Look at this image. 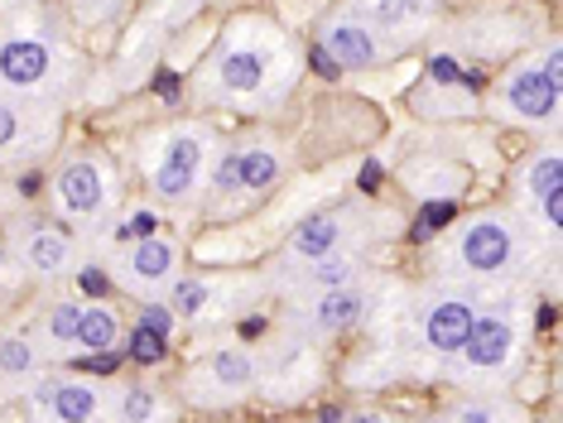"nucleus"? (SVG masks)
<instances>
[{
	"label": "nucleus",
	"instance_id": "obj_40",
	"mask_svg": "<svg viewBox=\"0 0 563 423\" xmlns=\"http://www.w3.org/2000/svg\"><path fill=\"white\" fill-rule=\"evenodd\" d=\"M342 423H390L386 414H371V409H366V414H352V419H342Z\"/></svg>",
	"mask_w": 563,
	"mask_h": 423
},
{
	"label": "nucleus",
	"instance_id": "obj_38",
	"mask_svg": "<svg viewBox=\"0 0 563 423\" xmlns=\"http://www.w3.org/2000/svg\"><path fill=\"white\" fill-rule=\"evenodd\" d=\"M15 275V255H10V246H0V285Z\"/></svg>",
	"mask_w": 563,
	"mask_h": 423
},
{
	"label": "nucleus",
	"instance_id": "obj_8",
	"mask_svg": "<svg viewBox=\"0 0 563 423\" xmlns=\"http://www.w3.org/2000/svg\"><path fill=\"white\" fill-rule=\"evenodd\" d=\"M457 356H463L467 370H477V376L506 370L510 356H516V318H510L506 308H496V313H477Z\"/></svg>",
	"mask_w": 563,
	"mask_h": 423
},
{
	"label": "nucleus",
	"instance_id": "obj_27",
	"mask_svg": "<svg viewBox=\"0 0 563 423\" xmlns=\"http://www.w3.org/2000/svg\"><path fill=\"white\" fill-rule=\"evenodd\" d=\"M453 216H457V202L453 198H429L424 208H419L415 236H429V231H439V226H453Z\"/></svg>",
	"mask_w": 563,
	"mask_h": 423
},
{
	"label": "nucleus",
	"instance_id": "obj_3",
	"mask_svg": "<svg viewBox=\"0 0 563 423\" xmlns=\"http://www.w3.org/2000/svg\"><path fill=\"white\" fill-rule=\"evenodd\" d=\"M492 111L516 125H554L559 121V87L549 82L534 63H520L492 92Z\"/></svg>",
	"mask_w": 563,
	"mask_h": 423
},
{
	"label": "nucleus",
	"instance_id": "obj_10",
	"mask_svg": "<svg viewBox=\"0 0 563 423\" xmlns=\"http://www.w3.org/2000/svg\"><path fill=\"white\" fill-rule=\"evenodd\" d=\"M318 48L338 63L342 73H362V68H376L380 63V38L376 30L362 20V15H332L323 24V34H318Z\"/></svg>",
	"mask_w": 563,
	"mask_h": 423
},
{
	"label": "nucleus",
	"instance_id": "obj_20",
	"mask_svg": "<svg viewBox=\"0 0 563 423\" xmlns=\"http://www.w3.org/2000/svg\"><path fill=\"white\" fill-rule=\"evenodd\" d=\"M208 376H212L217 390L241 394V390H251V385H255V361L246 352H217L208 361Z\"/></svg>",
	"mask_w": 563,
	"mask_h": 423
},
{
	"label": "nucleus",
	"instance_id": "obj_11",
	"mask_svg": "<svg viewBox=\"0 0 563 423\" xmlns=\"http://www.w3.org/2000/svg\"><path fill=\"white\" fill-rule=\"evenodd\" d=\"M472 318H477V308H472L467 293H443V299H433L424 308V318H419V337L433 356H457L472 332Z\"/></svg>",
	"mask_w": 563,
	"mask_h": 423
},
{
	"label": "nucleus",
	"instance_id": "obj_23",
	"mask_svg": "<svg viewBox=\"0 0 563 423\" xmlns=\"http://www.w3.org/2000/svg\"><path fill=\"white\" fill-rule=\"evenodd\" d=\"M208 299H212V289H208V279H198V275H178L169 285L174 318H198L202 308H208Z\"/></svg>",
	"mask_w": 563,
	"mask_h": 423
},
{
	"label": "nucleus",
	"instance_id": "obj_14",
	"mask_svg": "<svg viewBox=\"0 0 563 423\" xmlns=\"http://www.w3.org/2000/svg\"><path fill=\"white\" fill-rule=\"evenodd\" d=\"M366 289L362 285H338V289H323L313 303V327L318 332H352L356 323L366 318Z\"/></svg>",
	"mask_w": 563,
	"mask_h": 423
},
{
	"label": "nucleus",
	"instance_id": "obj_34",
	"mask_svg": "<svg viewBox=\"0 0 563 423\" xmlns=\"http://www.w3.org/2000/svg\"><path fill=\"white\" fill-rule=\"evenodd\" d=\"M309 68H313L318 77H328V82H338V77H342V68H338V63H332V58H328V54H323V48H318V44L309 48Z\"/></svg>",
	"mask_w": 563,
	"mask_h": 423
},
{
	"label": "nucleus",
	"instance_id": "obj_26",
	"mask_svg": "<svg viewBox=\"0 0 563 423\" xmlns=\"http://www.w3.org/2000/svg\"><path fill=\"white\" fill-rule=\"evenodd\" d=\"M164 356H169V342L155 337V332H145V327H131V361L135 366H159Z\"/></svg>",
	"mask_w": 563,
	"mask_h": 423
},
{
	"label": "nucleus",
	"instance_id": "obj_9",
	"mask_svg": "<svg viewBox=\"0 0 563 423\" xmlns=\"http://www.w3.org/2000/svg\"><path fill=\"white\" fill-rule=\"evenodd\" d=\"M101 385L92 380H44L40 394H34V419L40 423H97L101 419Z\"/></svg>",
	"mask_w": 563,
	"mask_h": 423
},
{
	"label": "nucleus",
	"instance_id": "obj_30",
	"mask_svg": "<svg viewBox=\"0 0 563 423\" xmlns=\"http://www.w3.org/2000/svg\"><path fill=\"white\" fill-rule=\"evenodd\" d=\"M68 366L87 370V376H117V370H121V356H117V352H87L82 361H68Z\"/></svg>",
	"mask_w": 563,
	"mask_h": 423
},
{
	"label": "nucleus",
	"instance_id": "obj_29",
	"mask_svg": "<svg viewBox=\"0 0 563 423\" xmlns=\"http://www.w3.org/2000/svg\"><path fill=\"white\" fill-rule=\"evenodd\" d=\"M212 192H222V198L241 192V178H236V149H232V154H222V159L212 164Z\"/></svg>",
	"mask_w": 563,
	"mask_h": 423
},
{
	"label": "nucleus",
	"instance_id": "obj_37",
	"mask_svg": "<svg viewBox=\"0 0 563 423\" xmlns=\"http://www.w3.org/2000/svg\"><path fill=\"white\" fill-rule=\"evenodd\" d=\"M131 231H135V241H140V236H155V216H150V212H135V216H131Z\"/></svg>",
	"mask_w": 563,
	"mask_h": 423
},
{
	"label": "nucleus",
	"instance_id": "obj_32",
	"mask_svg": "<svg viewBox=\"0 0 563 423\" xmlns=\"http://www.w3.org/2000/svg\"><path fill=\"white\" fill-rule=\"evenodd\" d=\"M540 216H544V226L559 236V226H563V188L549 192V198H540Z\"/></svg>",
	"mask_w": 563,
	"mask_h": 423
},
{
	"label": "nucleus",
	"instance_id": "obj_41",
	"mask_svg": "<svg viewBox=\"0 0 563 423\" xmlns=\"http://www.w3.org/2000/svg\"><path fill=\"white\" fill-rule=\"evenodd\" d=\"M318 423H342V409H332V404H323V409H318Z\"/></svg>",
	"mask_w": 563,
	"mask_h": 423
},
{
	"label": "nucleus",
	"instance_id": "obj_12",
	"mask_svg": "<svg viewBox=\"0 0 563 423\" xmlns=\"http://www.w3.org/2000/svg\"><path fill=\"white\" fill-rule=\"evenodd\" d=\"M271 68H275V54L265 44H232L222 48L212 63V87L222 97H246V92H261L271 82Z\"/></svg>",
	"mask_w": 563,
	"mask_h": 423
},
{
	"label": "nucleus",
	"instance_id": "obj_18",
	"mask_svg": "<svg viewBox=\"0 0 563 423\" xmlns=\"http://www.w3.org/2000/svg\"><path fill=\"white\" fill-rule=\"evenodd\" d=\"M279 174H285V164H279L275 149H241L236 154V178H241V192H265L279 183Z\"/></svg>",
	"mask_w": 563,
	"mask_h": 423
},
{
	"label": "nucleus",
	"instance_id": "obj_2",
	"mask_svg": "<svg viewBox=\"0 0 563 423\" xmlns=\"http://www.w3.org/2000/svg\"><path fill=\"white\" fill-rule=\"evenodd\" d=\"M202 149H208V131H194V125L169 131L159 140L155 164H150V188L169 202L194 198V188L202 178Z\"/></svg>",
	"mask_w": 563,
	"mask_h": 423
},
{
	"label": "nucleus",
	"instance_id": "obj_19",
	"mask_svg": "<svg viewBox=\"0 0 563 423\" xmlns=\"http://www.w3.org/2000/svg\"><path fill=\"white\" fill-rule=\"evenodd\" d=\"M30 140H34V111L24 107V101L0 97V159H5V154H20Z\"/></svg>",
	"mask_w": 563,
	"mask_h": 423
},
{
	"label": "nucleus",
	"instance_id": "obj_7",
	"mask_svg": "<svg viewBox=\"0 0 563 423\" xmlns=\"http://www.w3.org/2000/svg\"><path fill=\"white\" fill-rule=\"evenodd\" d=\"M10 255H15V265L30 269V275L54 279L73 265V241L48 222H15L10 226Z\"/></svg>",
	"mask_w": 563,
	"mask_h": 423
},
{
	"label": "nucleus",
	"instance_id": "obj_5",
	"mask_svg": "<svg viewBox=\"0 0 563 423\" xmlns=\"http://www.w3.org/2000/svg\"><path fill=\"white\" fill-rule=\"evenodd\" d=\"M48 192H54V208L63 216H97L111 202V169L92 154H73L54 169Z\"/></svg>",
	"mask_w": 563,
	"mask_h": 423
},
{
	"label": "nucleus",
	"instance_id": "obj_25",
	"mask_svg": "<svg viewBox=\"0 0 563 423\" xmlns=\"http://www.w3.org/2000/svg\"><path fill=\"white\" fill-rule=\"evenodd\" d=\"M313 285L323 289H338V285H356V260H347V255H323V260H313Z\"/></svg>",
	"mask_w": 563,
	"mask_h": 423
},
{
	"label": "nucleus",
	"instance_id": "obj_4",
	"mask_svg": "<svg viewBox=\"0 0 563 423\" xmlns=\"http://www.w3.org/2000/svg\"><path fill=\"white\" fill-rule=\"evenodd\" d=\"M58 48L44 34H0V92H48Z\"/></svg>",
	"mask_w": 563,
	"mask_h": 423
},
{
	"label": "nucleus",
	"instance_id": "obj_42",
	"mask_svg": "<svg viewBox=\"0 0 563 423\" xmlns=\"http://www.w3.org/2000/svg\"><path fill=\"white\" fill-rule=\"evenodd\" d=\"M40 183H44L40 174H24V178H20V192H40Z\"/></svg>",
	"mask_w": 563,
	"mask_h": 423
},
{
	"label": "nucleus",
	"instance_id": "obj_31",
	"mask_svg": "<svg viewBox=\"0 0 563 423\" xmlns=\"http://www.w3.org/2000/svg\"><path fill=\"white\" fill-rule=\"evenodd\" d=\"M453 423H501V409L496 404H463Z\"/></svg>",
	"mask_w": 563,
	"mask_h": 423
},
{
	"label": "nucleus",
	"instance_id": "obj_6",
	"mask_svg": "<svg viewBox=\"0 0 563 423\" xmlns=\"http://www.w3.org/2000/svg\"><path fill=\"white\" fill-rule=\"evenodd\" d=\"M178 269V251L164 236H140L117 255V285L125 293H155L159 285H169Z\"/></svg>",
	"mask_w": 563,
	"mask_h": 423
},
{
	"label": "nucleus",
	"instance_id": "obj_39",
	"mask_svg": "<svg viewBox=\"0 0 563 423\" xmlns=\"http://www.w3.org/2000/svg\"><path fill=\"white\" fill-rule=\"evenodd\" d=\"M265 332V318H246V323H241V337H261Z\"/></svg>",
	"mask_w": 563,
	"mask_h": 423
},
{
	"label": "nucleus",
	"instance_id": "obj_15",
	"mask_svg": "<svg viewBox=\"0 0 563 423\" xmlns=\"http://www.w3.org/2000/svg\"><path fill=\"white\" fill-rule=\"evenodd\" d=\"M366 15L386 34H415L433 15V0H366Z\"/></svg>",
	"mask_w": 563,
	"mask_h": 423
},
{
	"label": "nucleus",
	"instance_id": "obj_22",
	"mask_svg": "<svg viewBox=\"0 0 563 423\" xmlns=\"http://www.w3.org/2000/svg\"><path fill=\"white\" fill-rule=\"evenodd\" d=\"M117 419L121 423H159L164 419V404H159L155 390H145V385H125L121 404H117Z\"/></svg>",
	"mask_w": 563,
	"mask_h": 423
},
{
	"label": "nucleus",
	"instance_id": "obj_36",
	"mask_svg": "<svg viewBox=\"0 0 563 423\" xmlns=\"http://www.w3.org/2000/svg\"><path fill=\"white\" fill-rule=\"evenodd\" d=\"M380 178H386V169H380L376 159H366L362 164V188H380Z\"/></svg>",
	"mask_w": 563,
	"mask_h": 423
},
{
	"label": "nucleus",
	"instance_id": "obj_1",
	"mask_svg": "<svg viewBox=\"0 0 563 423\" xmlns=\"http://www.w3.org/2000/svg\"><path fill=\"white\" fill-rule=\"evenodd\" d=\"M525 260V236L506 212H477L457 226L453 265L477 279H501Z\"/></svg>",
	"mask_w": 563,
	"mask_h": 423
},
{
	"label": "nucleus",
	"instance_id": "obj_16",
	"mask_svg": "<svg viewBox=\"0 0 563 423\" xmlns=\"http://www.w3.org/2000/svg\"><path fill=\"white\" fill-rule=\"evenodd\" d=\"M121 342V318L107 303H87L78 318V346L82 352H117Z\"/></svg>",
	"mask_w": 563,
	"mask_h": 423
},
{
	"label": "nucleus",
	"instance_id": "obj_28",
	"mask_svg": "<svg viewBox=\"0 0 563 423\" xmlns=\"http://www.w3.org/2000/svg\"><path fill=\"white\" fill-rule=\"evenodd\" d=\"M174 323H178V318H174L169 303H145V308H140V323H135V327H145V332H155V337L169 342Z\"/></svg>",
	"mask_w": 563,
	"mask_h": 423
},
{
	"label": "nucleus",
	"instance_id": "obj_33",
	"mask_svg": "<svg viewBox=\"0 0 563 423\" xmlns=\"http://www.w3.org/2000/svg\"><path fill=\"white\" fill-rule=\"evenodd\" d=\"M78 285H82L87 299H101V293L111 289V275H101V269H82V275H78Z\"/></svg>",
	"mask_w": 563,
	"mask_h": 423
},
{
	"label": "nucleus",
	"instance_id": "obj_35",
	"mask_svg": "<svg viewBox=\"0 0 563 423\" xmlns=\"http://www.w3.org/2000/svg\"><path fill=\"white\" fill-rule=\"evenodd\" d=\"M540 73L549 77V82H554L559 87V92H563V54H559V48H549V54H544V63H540Z\"/></svg>",
	"mask_w": 563,
	"mask_h": 423
},
{
	"label": "nucleus",
	"instance_id": "obj_17",
	"mask_svg": "<svg viewBox=\"0 0 563 423\" xmlns=\"http://www.w3.org/2000/svg\"><path fill=\"white\" fill-rule=\"evenodd\" d=\"M520 188L530 192V202L549 198V192L563 188V159H559V145H544L540 154H530L520 169Z\"/></svg>",
	"mask_w": 563,
	"mask_h": 423
},
{
	"label": "nucleus",
	"instance_id": "obj_13",
	"mask_svg": "<svg viewBox=\"0 0 563 423\" xmlns=\"http://www.w3.org/2000/svg\"><path fill=\"white\" fill-rule=\"evenodd\" d=\"M342 241H347V222H342V212H313V216H303V222L294 226L289 255L313 265V260H323V255H338Z\"/></svg>",
	"mask_w": 563,
	"mask_h": 423
},
{
	"label": "nucleus",
	"instance_id": "obj_21",
	"mask_svg": "<svg viewBox=\"0 0 563 423\" xmlns=\"http://www.w3.org/2000/svg\"><path fill=\"white\" fill-rule=\"evenodd\" d=\"M40 370V346L30 337H5L0 342V380H30Z\"/></svg>",
	"mask_w": 563,
	"mask_h": 423
},
{
	"label": "nucleus",
	"instance_id": "obj_24",
	"mask_svg": "<svg viewBox=\"0 0 563 423\" xmlns=\"http://www.w3.org/2000/svg\"><path fill=\"white\" fill-rule=\"evenodd\" d=\"M78 318H82L78 303L48 308V318H44V342H48V346H78Z\"/></svg>",
	"mask_w": 563,
	"mask_h": 423
}]
</instances>
